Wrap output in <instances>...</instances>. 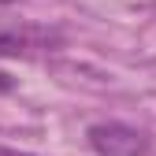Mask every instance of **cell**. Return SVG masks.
<instances>
[{"label":"cell","instance_id":"obj_1","mask_svg":"<svg viewBox=\"0 0 156 156\" xmlns=\"http://www.w3.org/2000/svg\"><path fill=\"white\" fill-rule=\"evenodd\" d=\"M86 141L97 156H145L149 152V134L119 119L93 123L86 130Z\"/></svg>","mask_w":156,"mask_h":156},{"label":"cell","instance_id":"obj_6","mask_svg":"<svg viewBox=\"0 0 156 156\" xmlns=\"http://www.w3.org/2000/svg\"><path fill=\"white\" fill-rule=\"evenodd\" d=\"M152 8H156V4H152Z\"/></svg>","mask_w":156,"mask_h":156},{"label":"cell","instance_id":"obj_3","mask_svg":"<svg viewBox=\"0 0 156 156\" xmlns=\"http://www.w3.org/2000/svg\"><path fill=\"white\" fill-rule=\"evenodd\" d=\"M8 89H15V82H11V78H8L4 71H0V93H8Z\"/></svg>","mask_w":156,"mask_h":156},{"label":"cell","instance_id":"obj_5","mask_svg":"<svg viewBox=\"0 0 156 156\" xmlns=\"http://www.w3.org/2000/svg\"><path fill=\"white\" fill-rule=\"evenodd\" d=\"M0 4H15V0H0Z\"/></svg>","mask_w":156,"mask_h":156},{"label":"cell","instance_id":"obj_2","mask_svg":"<svg viewBox=\"0 0 156 156\" xmlns=\"http://www.w3.org/2000/svg\"><path fill=\"white\" fill-rule=\"evenodd\" d=\"M63 30L41 26V23H8L0 26V56H37L63 48Z\"/></svg>","mask_w":156,"mask_h":156},{"label":"cell","instance_id":"obj_4","mask_svg":"<svg viewBox=\"0 0 156 156\" xmlns=\"http://www.w3.org/2000/svg\"><path fill=\"white\" fill-rule=\"evenodd\" d=\"M0 156H26V152H11V149H0Z\"/></svg>","mask_w":156,"mask_h":156}]
</instances>
